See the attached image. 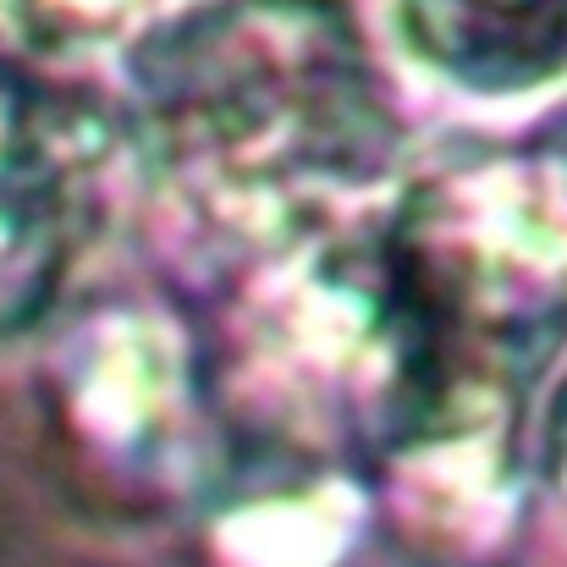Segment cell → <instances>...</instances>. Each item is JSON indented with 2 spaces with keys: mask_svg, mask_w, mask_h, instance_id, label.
Segmentation results:
<instances>
[{
  "mask_svg": "<svg viewBox=\"0 0 567 567\" xmlns=\"http://www.w3.org/2000/svg\"><path fill=\"white\" fill-rule=\"evenodd\" d=\"M337 331L342 441L385 463L513 424L567 342V188L535 161H452L309 265Z\"/></svg>",
  "mask_w": 567,
  "mask_h": 567,
  "instance_id": "cell-1",
  "label": "cell"
},
{
  "mask_svg": "<svg viewBox=\"0 0 567 567\" xmlns=\"http://www.w3.org/2000/svg\"><path fill=\"white\" fill-rule=\"evenodd\" d=\"M133 133L188 204L298 231L375 183L396 127L342 0H193L127 44Z\"/></svg>",
  "mask_w": 567,
  "mask_h": 567,
  "instance_id": "cell-2",
  "label": "cell"
},
{
  "mask_svg": "<svg viewBox=\"0 0 567 567\" xmlns=\"http://www.w3.org/2000/svg\"><path fill=\"white\" fill-rule=\"evenodd\" d=\"M111 122L78 89L0 50V337L66 287L89 231Z\"/></svg>",
  "mask_w": 567,
  "mask_h": 567,
  "instance_id": "cell-3",
  "label": "cell"
},
{
  "mask_svg": "<svg viewBox=\"0 0 567 567\" xmlns=\"http://www.w3.org/2000/svg\"><path fill=\"white\" fill-rule=\"evenodd\" d=\"M55 430L72 446V463L122 491H172L188 424L204 408V385L193 380L188 353L144 315H111L72 337L50 380Z\"/></svg>",
  "mask_w": 567,
  "mask_h": 567,
  "instance_id": "cell-4",
  "label": "cell"
},
{
  "mask_svg": "<svg viewBox=\"0 0 567 567\" xmlns=\"http://www.w3.org/2000/svg\"><path fill=\"white\" fill-rule=\"evenodd\" d=\"M402 44L463 94H529L567 72V0H396Z\"/></svg>",
  "mask_w": 567,
  "mask_h": 567,
  "instance_id": "cell-5",
  "label": "cell"
},
{
  "mask_svg": "<svg viewBox=\"0 0 567 567\" xmlns=\"http://www.w3.org/2000/svg\"><path fill=\"white\" fill-rule=\"evenodd\" d=\"M546 468H551V485L567 502V380L557 391V402H551V424H546Z\"/></svg>",
  "mask_w": 567,
  "mask_h": 567,
  "instance_id": "cell-6",
  "label": "cell"
},
{
  "mask_svg": "<svg viewBox=\"0 0 567 567\" xmlns=\"http://www.w3.org/2000/svg\"><path fill=\"white\" fill-rule=\"evenodd\" d=\"M535 155H540V161L551 166V177H557V183L567 188V105L557 111V116H551V122H546V133H540Z\"/></svg>",
  "mask_w": 567,
  "mask_h": 567,
  "instance_id": "cell-7",
  "label": "cell"
}]
</instances>
